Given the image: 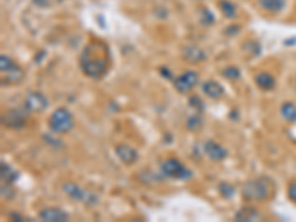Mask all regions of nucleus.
I'll list each match as a JSON object with an SVG mask.
<instances>
[{"label":"nucleus","mask_w":296,"mask_h":222,"mask_svg":"<svg viewBox=\"0 0 296 222\" xmlns=\"http://www.w3.org/2000/svg\"><path fill=\"white\" fill-rule=\"evenodd\" d=\"M60 2H61V0H60Z\"/></svg>","instance_id":"c85d7f7f"},{"label":"nucleus","mask_w":296,"mask_h":222,"mask_svg":"<svg viewBox=\"0 0 296 222\" xmlns=\"http://www.w3.org/2000/svg\"><path fill=\"white\" fill-rule=\"evenodd\" d=\"M28 117V110L21 108H11L2 116V123L9 129H21L24 128Z\"/></svg>","instance_id":"39448f33"},{"label":"nucleus","mask_w":296,"mask_h":222,"mask_svg":"<svg viewBox=\"0 0 296 222\" xmlns=\"http://www.w3.org/2000/svg\"><path fill=\"white\" fill-rule=\"evenodd\" d=\"M95 51H96V45L88 46L80 56V66L86 76L92 78H100L105 74L108 63H107V56L104 55L100 56V53H95Z\"/></svg>","instance_id":"f257e3e1"},{"label":"nucleus","mask_w":296,"mask_h":222,"mask_svg":"<svg viewBox=\"0 0 296 222\" xmlns=\"http://www.w3.org/2000/svg\"><path fill=\"white\" fill-rule=\"evenodd\" d=\"M219 9H221V12L222 15L225 16V18H228V19H234L235 16H237V8H235V5L230 2V0H219Z\"/></svg>","instance_id":"2eb2a0df"},{"label":"nucleus","mask_w":296,"mask_h":222,"mask_svg":"<svg viewBox=\"0 0 296 222\" xmlns=\"http://www.w3.org/2000/svg\"><path fill=\"white\" fill-rule=\"evenodd\" d=\"M222 76L225 78H228V80H237V78H240V70L234 66L225 67L222 70Z\"/></svg>","instance_id":"412c9836"},{"label":"nucleus","mask_w":296,"mask_h":222,"mask_svg":"<svg viewBox=\"0 0 296 222\" xmlns=\"http://www.w3.org/2000/svg\"><path fill=\"white\" fill-rule=\"evenodd\" d=\"M18 178V172L11 169L9 165H6L5 162H2V181L3 183L12 184Z\"/></svg>","instance_id":"f3484780"},{"label":"nucleus","mask_w":296,"mask_h":222,"mask_svg":"<svg viewBox=\"0 0 296 222\" xmlns=\"http://www.w3.org/2000/svg\"><path fill=\"white\" fill-rule=\"evenodd\" d=\"M258 88H261L262 91H271L275 86V80L268 73H258L255 76Z\"/></svg>","instance_id":"4468645a"},{"label":"nucleus","mask_w":296,"mask_h":222,"mask_svg":"<svg viewBox=\"0 0 296 222\" xmlns=\"http://www.w3.org/2000/svg\"><path fill=\"white\" fill-rule=\"evenodd\" d=\"M202 117H200V114H194L193 117L188 118V122H187V126H188V129L190 131H195V129H199L200 126H202Z\"/></svg>","instance_id":"5701e85b"},{"label":"nucleus","mask_w":296,"mask_h":222,"mask_svg":"<svg viewBox=\"0 0 296 222\" xmlns=\"http://www.w3.org/2000/svg\"><path fill=\"white\" fill-rule=\"evenodd\" d=\"M200 19H202V23L206 24V26H210V24L215 23V16L212 15V12H210L209 9H202V12H200Z\"/></svg>","instance_id":"b1692460"},{"label":"nucleus","mask_w":296,"mask_h":222,"mask_svg":"<svg viewBox=\"0 0 296 222\" xmlns=\"http://www.w3.org/2000/svg\"><path fill=\"white\" fill-rule=\"evenodd\" d=\"M23 70L18 66H13L9 71H6V78H8V83H18L21 78H23Z\"/></svg>","instance_id":"6ab92c4d"},{"label":"nucleus","mask_w":296,"mask_h":222,"mask_svg":"<svg viewBox=\"0 0 296 222\" xmlns=\"http://www.w3.org/2000/svg\"><path fill=\"white\" fill-rule=\"evenodd\" d=\"M13 66H16V64L13 63L12 59H11L8 55H5V53H2V55H0V70H2V73L9 71Z\"/></svg>","instance_id":"4be33fe9"},{"label":"nucleus","mask_w":296,"mask_h":222,"mask_svg":"<svg viewBox=\"0 0 296 222\" xmlns=\"http://www.w3.org/2000/svg\"><path fill=\"white\" fill-rule=\"evenodd\" d=\"M2 197L3 198H12L13 191L11 190V184L3 183V185H2Z\"/></svg>","instance_id":"a878e982"},{"label":"nucleus","mask_w":296,"mask_h":222,"mask_svg":"<svg viewBox=\"0 0 296 222\" xmlns=\"http://www.w3.org/2000/svg\"><path fill=\"white\" fill-rule=\"evenodd\" d=\"M63 190H64L65 194L71 197L73 200H78V201H85V203H89V198H88V196H89L90 193L85 191V190H82L77 184H73V183L64 184Z\"/></svg>","instance_id":"9d476101"},{"label":"nucleus","mask_w":296,"mask_h":222,"mask_svg":"<svg viewBox=\"0 0 296 222\" xmlns=\"http://www.w3.org/2000/svg\"><path fill=\"white\" fill-rule=\"evenodd\" d=\"M36 6H39V8H49L52 3V0H31Z\"/></svg>","instance_id":"cd10ccee"},{"label":"nucleus","mask_w":296,"mask_h":222,"mask_svg":"<svg viewBox=\"0 0 296 222\" xmlns=\"http://www.w3.org/2000/svg\"><path fill=\"white\" fill-rule=\"evenodd\" d=\"M287 196H289V198H290L293 203H296V183H292L289 185V188H287Z\"/></svg>","instance_id":"bb28decb"},{"label":"nucleus","mask_w":296,"mask_h":222,"mask_svg":"<svg viewBox=\"0 0 296 222\" xmlns=\"http://www.w3.org/2000/svg\"><path fill=\"white\" fill-rule=\"evenodd\" d=\"M48 107V99L45 98L43 93L40 92H31L28 93L26 98V108L31 113H39L43 111L45 108Z\"/></svg>","instance_id":"0eeeda50"},{"label":"nucleus","mask_w":296,"mask_h":222,"mask_svg":"<svg viewBox=\"0 0 296 222\" xmlns=\"http://www.w3.org/2000/svg\"><path fill=\"white\" fill-rule=\"evenodd\" d=\"M243 197L249 201H264L271 196L272 193V187L268 178L265 176H259L255 179H250L243 185Z\"/></svg>","instance_id":"f03ea898"},{"label":"nucleus","mask_w":296,"mask_h":222,"mask_svg":"<svg viewBox=\"0 0 296 222\" xmlns=\"http://www.w3.org/2000/svg\"><path fill=\"white\" fill-rule=\"evenodd\" d=\"M116 154H117V157H119L123 163H126V165H132V163H133V162H136V158H138V153H136V150H135V148H132L130 145H126V144L117 145Z\"/></svg>","instance_id":"9b49d317"},{"label":"nucleus","mask_w":296,"mask_h":222,"mask_svg":"<svg viewBox=\"0 0 296 222\" xmlns=\"http://www.w3.org/2000/svg\"><path fill=\"white\" fill-rule=\"evenodd\" d=\"M162 172L165 176L173 178V179H188L191 178V170L187 169L180 160L176 158H168L162 163Z\"/></svg>","instance_id":"20e7f679"},{"label":"nucleus","mask_w":296,"mask_h":222,"mask_svg":"<svg viewBox=\"0 0 296 222\" xmlns=\"http://www.w3.org/2000/svg\"><path fill=\"white\" fill-rule=\"evenodd\" d=\"M185 53H187L185 56H187L190 61H193V63L203 61V59L206 58V53L203 52V51H200L199 48H191V49H188Z\"/></svg>","instance_id":"aec40b11"},{"label":"nucleus","mask_w":296,"mask_h":222,"mask_svg":"<svg viewBox=\"0 0 296 222\" xmlns=\"http://www.w3.org/2000/svg\"><path fill=\"white\" fill-rule=\"evenodd\" d=\"M49 126L55 133L70 132L73 129V116H71V113L64 107L56 108L51 116V118H49Z\"/></svg>","instance_id":"7ed1b4c3"},{"label":"nucleus","mask_w":296,"mask_h":222,"mask_svg":"<svg viewBox=\"0 0 296 222\" xmlns=\"http://www.w3.org/2000/svg\"><path fill=\"white\" fill-rule=\"evenodd\" d=\"M203 93L210 99H219L224 95V88L215 80H207L203 83Z\"/></svg>","instance_id":"f8f14e48"},{"label":"nucleus","mask_w":296,"mask_h":222,"mask_svg":"<svg viewBox=\"0 0 296 222\" xmlns=\"http://www.w3.org/2000/svg\"><path fill=\"white\" fill-rule=\"evenodd\" d=\"M203 150H205V154H206L210 160H213V162H221V160H224V158L227 157V150H225L222 145H219L218 143H215V141H207V143H205Z\"/></svg>","instance_id":"6e6552de"},{"label":"nucleus","mask_w":296,"mask_h":222,"mask_svg":"<svg viewBox=\"0 0 296 222\" xmlns=\"http://www.w3.org/2000/svg\"><path fill=\"white\" fill-rule=\"evenodd\" d=\"M280 114H282V117L284 120H287V122H290V123H293L296 122V105L293 103H284L282 107H280Z\"/></svg>","instance_id":"dca6fc26"},{"label":"nucleus","mask_w":296,"mask_h":222,"mask_svg":"<svg viewBox=\"0 0 296 222\" xmlns=\"http://www.w3.org/2000/svg\"><path fill=\"white\" fill-rule=\"evenodd\" d=\"M219 191H221V194L225 197V198H230L232 196V193H234V188H232L230 184H221L219 185Z\"/></svg>","instance_id":"393cba45"},{"label":"nucleus","mask_w":296,"mask_h":222,"mask_svg":"<svg viewBox=\"0 0 296 222\" xmlns=\"http://www.w3.org/2000/svg\"><path fill=\"white\" fill-rule=\"evenodd\" d=\"M256 216L258 212L255 208H243L235 215V221H253Z\"/></svg>","instance_id":"a211bd4d"},{"label":"nucleus","mask_w":296,"mask_h":222,"mask_svg":"<svg viewBox=\"0 0 296 222\" xmlns=\"http://www.w3.org/2000/svg\"><path fill=\"white\" fill-rule=\"evenodd\" d=\"M197 78L199 76L194 71H187L184 74H181L180 77H176L173 80V85L176 88V91L181 93H187L193 89L194 86L197 85Z\"/></svg>","instance_id":"423d86ee"},{"label":"nucleus","mask_w":296,"mask_h":222,"mask_svg":"<svg viewBox=\"0 0 296 222\" xmlns=\"http://www.w3.org/2000/svg\"><path fill=\"white\" fill-rule=\"evenodd\" d=\"M39 218L45 222H65L68 215L60 208H46L39 213Z\"/></svg>","instance_id":"1a4fd4ad"},{"label":"nucleus","mask_w":296,"mask_h":222,"mask_svg":"<svg viewBox=\"0 0 296 222\" xmlns=\"http://www.w3.org/2000/svg\"><path fill=\"white\" fill-rule=\"evenodd\" d=\"M259 6L268 13H279L286 6V0H259Z\"/></svg>","instance_id":"ddd939ff"}]
</instances>
